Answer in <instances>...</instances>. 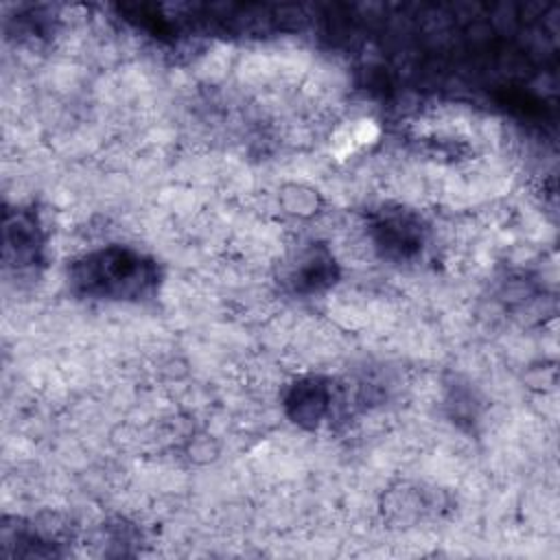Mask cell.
I'll use <instances>...</instances> for the list:
<instances>
[{
  "label": "cell",
  "mask_w": 560,
  "mask_h": 560,
  "mask_svg": "<svg viewBox=\"0 0 560 560\" xmlns=\"http://www.w3.org/2000/svg\"><path fill=\"white\" fill-rule=\"evenodd\" d=\"M298 418L317 422L328 409V392L317 383H302L295 389Z\"/></svg>",
  "instance_id": "cell-2"
},
{
  "label": "cell",
  "mask_w": 560,
  "mask_h": 560,
  "mask_svg": "<svg viewBox=\"0 0 560 560\" xmlns=\"http://www.w3.org/2000/svg\"><path fill=\"white\" fill-rule=\"evenodd\" d=\"M77 282L96 295L131 298L153 282V267L131 252L109 249L85 258L77 269Z\"/></svg>",
  "instance_id": "cell-1"
}]
</instances>
